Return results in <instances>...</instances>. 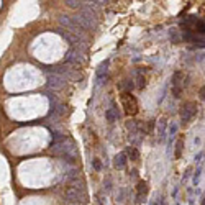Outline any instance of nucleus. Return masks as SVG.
Listing matches in <instances>:
<instances>
[{"label":"nucleus","mask_w":205,"mask_h":205,"mask_svg":"<svg viewBox=\"0 0 205 205\" xmlns=\"http://www.w3.org/2000/svg\"><path fill=\"white\" fill-rule=\"evenodd\" d=\"M74 20L79 23V26L82 28V30H87V31H92L97 28V15H95V12L92 8L85 7L80 8L79 13L74 17Z\"/></svg>","instance_id":"1"},{"label":"nucleus","mask_w":205,"mask_h":205,"mask_svg":"<svg viewBox=\"0 0 205 205\" xmlns=\"http://www.w3.org/2000/svg\"><path fill=\"white\" fill-rule=\"evenodd\" d=\"M46 97L49 99V102H51V108H49V112H48V117H53V120H58V118H61L66 113V105L53 92H46Z\"/></svg>","instance_id":"2"},{"label":"nucleus","mask_w":205,"mask_h":205,"mask_svg":"<svg viewBox=\"0 0 205 205\" xmlns=\"http://www.w3.org/2000/svg\"><path fill=\"white\" fill-rule=\"evenodd\" d=\"M64 197H66V202H68V203H74V205H79V203H85V202H87V194H85V190L84 189L71 187V185L66 189Z\"/></svg>","instance_id":"3"},{"label":"nucleus","mask_w":205,"mask_h":205,"mask_svg":"<svg viewBox=\"0 0 205 205\" xmlns=\"http://www.w3.org/2000/svg\"><path fill=\"white\" fill-rule=\"evenodd\" d=\"M59 25L63 30H69V33H74L77 36H82V28L79 26V23L74 20V17L69 15H59Z\"/></svg>","instance_id":"4"},{"label":"nucleus","mask_w":205,"mask_h":205,"mask_svg":"<svg viewBox=\"0 0 205 205\" xmlns=\"http://www.w3.org/2000/svg\"><path fill=\"white\" fill-rule=\"evenodd\" d=\"M58 33L61 36L64 38L66 41L69 43L71 46H74V48H77V49H80V48H82V49H85V38H82V36H77V35H74V33H69V31H64L63 28H59L58 30Z\"/></svg>","instance_id":"5"},{"label":"nucleus","mask_w":205,"mask_h":205,"mask_svg":"<svg viewBox=\"0 0 205 205\" xmlns=\"http://www.w3.org/2000/svg\"><path fill=\"white\" fill-rule=\"evenodd\" d=\"M84 63H85V58L79 49H69L66 53V64L72 66L74 69H79Z\"/></svg>","instance_id":"6"},{"label":"nucleus","mask_w":205,"mask_h":205,"mask_svg":"<svg viewBox=\"0 0 205 205\" xmlns=\"http://www.w3.org/2000/svg\"><path fill=\"white\" fill-rule=\"evenodd\" d=\"M122 105H123V108H125L126 115H135V113L138 112V102L130 92L122 94Z\"/></svg>","instance_id":"7"},{"label":"nucleus","mask_w":205,"mask_h":205,"mask_svg":"<svg viewBox=\"0 0 205 205\" xmlns=\"http://www.w3.org/2000/svg\"><path fill=\"white\" fill-rule=\"evenodd\" d=\"M66 82H68V80L59 74H54V72L46 74V84H48V87L53 89V90H61L66 85Z\"/></svg>","instance_id":"8"},{"label":"nucleus","mask_w":205,"mask_h":205,"mask_svg":"<svg viewBox=\"0 0 205 205\" xmlns=\"http://www.w3.org/2000/svg\"><path fill=\"white\" fill-rule=\"evenodd\" d=\"M195 113H197V103L195 102H185L182 105V108H180V120L184 123H187L195 117Z\"/></svg>","instance_id":"9"},{"label":"nucleus","mask_w":205,"mask_h":205,"mask_svg":"<svg viewBox=\"0 0 205 205\" xmlns=\"http://www.w3.org/2000/svg\"><path fill=\"white\" fill-rule=\"evenodd\" d=\"M148 190H149V187H148V182H145V180H141V182H138V187H136V202H143L148 194Z\"/></svg>","instance_id":"10"},{"label":"nucleus","mask_w":205,"mask_h":205,"mask_svg":"<svg viewBox=\"0 0 205 205\" xmlns=\"http://www.w3.org/2000/svg\"><path fill=\"white\" fill-rule=\"evenodd\" d=\"M126 161H128V158H126L125 153H118L115 158H113V166H115L117 169H123L126 166Z\"/></svg>","instance_id":"11"},{"label":"nucleus","mask_w":205,"mask_h":205,"mask_svg":"<svg viewBox=\"0 0 205 205\" xmlns=\"http://www.w3.org/2000/svg\"><path fill=\"white\" fill-rule=\"evenodd\" d=\"M166 126H168V120H166V118H159V120H158V128H156V133H158L159 140H164Z\"/></svg>","instance_id":"12"},{"label":"nucleus","mask_w":205,"mask_h":205,"mask_svg":"<svg viewBox=\"0 0 205 205\" xmlns=\"http://www.w3.org/2000/svg\"><path fill=\"white\" fill-rule=\"evenodd\" d=\"M126 158L128 159H131V161H138V158H140V153H138V148L135 146H130V148H126Z\"/></svg>","instance_id":"13"},{"label":"nucleus","mask_w":205,"mask_h":205,"mask_svg":"<svg viewBox=\"0 0 205 205\" xmlns=\"http://www.w3.org/2000/svg\"><path fill=\"white\" fill-rule=\"evenodd\" d=\"M118 117H120V113L117 112V108H108V110L105 112V118H107L108 123H113Z\"/></svg>","instance_id":"14"},{"label":"nucleus","mask_w":205,"mask_h":205,"mask_svg":"<svg viewBox=\"0 0 205 205\" xmlns=\"http://www.w3.org/2000/svg\"><path fill=\"white\" fill-rule=\"evenodd\" d=\"M184 79V74L180 72V71H177V72H174L172 79H171V82H172V87H179V82Z\"/></svg>","instance_id":"15"},{"label":"nucleus","mask_w":205,"mask_h":205,"mask_svg":"<svg viewBox=\"0 0 205 205\" xmlns=\"http://www.w3.org/2000/svg\"><path fill=\"white\" fill-rule=\"evenodd\" d=\"M66 5H68L69 8H84V2H77V0H68L66 2Z\"/></svg>","instance_id":"16"},{"label":"nucleus","mask_w":205,"mask_h":205,"mask_svg":"<svg viewBox=\"0 0 205 205\" xmlns=\"http://www.w3.org/2000/svg\"><path fill=\"white\" fill-rule=\"evenodd\" d=\"M145 85H146L145 75H143L141 72H138V77H136V87H138V89H145Z\"/></svg>","instance_id":"17"},{"label":"nucleus","mask_w":205,"mask_h":205,"mask_svg":"<svg viewBox=\"0 0 205 205\" xmlns=\"http://www.w3.org/2000/svg\"><path fill=\"white\" fill-rule=\"evenodd\" d=\"M133 87H135V84H133V80H123V82L120 84V89H126V90H131Z\"/></svg>","instance_id":"18"},{"label":"nucleus","mask_w":205,"mask_h":205,"mask_svg":"<svg viewBox=\"0 0 205 205\" xmlns=\"http://www.w3.org/2000/svg\"><path fill=\"white\" fill-rule=\"evenodd\" d=\"M182 148H184V143L177 141V146H176V158H180V156H182Z\"/></svg>","instance_id":"19"},{"label":"nucleus","mask_w":205,"mask_h":205,"mask_svg":"<svg viewBox=\"0 0 205 205\" xmlns=\"http://www.w3.org/2000/svg\"><path fill=\"white\" fill-rule=\"evenodd\" d=\"M169 36H171V40H172L174 43H179V36H177V33H176V30H171Z\"/></svg>","instance_id":"20"},{"label":"nucleus","mask_w":205,"mask_h":205,"mask_svg":"<svg viewBox=\"0 0 205 205\" xmlns=\"http://www.w3.org/2000/svg\"><path fill=\"white\" fill-rule=\"evenodd\" d=\"M176 133H177V125H176V123H172V125H171V128H169V135H171V138H172Z\"/></svg>","instance_id":"21"},{"label":"nucleus","mask_w":205,"mask_h":205,"mask_svg":"<svg viewBox=\"0 0 205 205\" xmlns=\"http://www.w3.org/2000/svg\"><path fill=\"white\" fill-rule=\"evenodd\" d=\"M103 189H105V190H110V189H112V180H110V177H108L105 182H103Z\"/></svg>","instance_id":"22"},{"label":"nucleus","mask_w":205,"mask_h":205,"mask_svg":"<svg viewBox=\"0 0 205 205\" xmlns=\"http://www.w3.org/2000/svg\"><path fill=\"white\" fill-rule=\"evenodd\" d=\"M94 169H95V171H100V169H102V164H100V159H94Z\"/></svg>","instance_id":"23"},{"label":"nucleus","mask_w":205,"mask_h":205,"mask_svg":"<svg viewBox=\"0 0 205 205\" xmlns=\"http://www.w3.org/2000/svg\"><path fill=\"white\" fill-rule=\"evenodd\" d=\"M180 92H182V90H180V87H172V94H174L176 99L180 97Z\"/></svg>","instance_id":"24"},{"label":"nucleus","mask_w":205,"mask_h":205,"mask_svg":"<svg viewBox=\"0 0 205 205\" xmlns=\"http://www.w3.org/2000/svg\"><path fill=\"white\" fill-rule=\"evenodd\" d=\"M154 205H164V200H163V197H158V195H156V199H154Z\"/></svg>","instance_id":"25"},{"label":"nucleus","mask_w":205,"mask_h":205,"mask_svg":"<svg viewBox=\"0 0 205 205\" xmlns=\"http://www.w3.org/2000/svg\"><path fill=\"white\" fill-rule=\"evenodd\" d=\"M123 200H125V189H122L118 194V202H123Z\"/></svg>","instance_id":"26"},{"label":"nucleus","mask_w":205,"mask_h":205,"mask_svg":"<svg viewBox=\"0 0 205 205\" xmlns=\"http://www.w3.org/2000/svg\"><path fill=\"white\" fill-rule=\"evenodd\" d=\"M199 179H200V169H197V172H195V176H194V182L197 184Z\"/></svg>","instance_id":"27"},{"label":"nucleus","mask_w":205,"mask_h":205,"mask_svg":"<svg viewBox=\"0 0 205 205\" xmlns=\"http://www.w3.org/2000/svg\"><path fill=\"white\" fill-rule=\"evenodd\" d=\"M199 94H200V99H202V100H205V85H203L202 89H200V92H199Z\"/></svg>","instance_id":"28"},{"label":"nucleus","mask_w":205,"mask_h":205,"mask_svg":"<svg viewBox=\"0 0 205 205\" xmlns=\"http://www.w3.org/2000/svg\"><path fill=\"white\" fill-rule=\"evenodd\" d=\"M202 205H205V197H203V200H202Z\"/></svg>","instance_id":"29"},{"label":"nucleus","mask_w":205,"mask_h":205,"mask_svg":"<svg viewBox=\"0 0 205 205\" xmlns=\"http://www.w3.org/2000/svg\"><path fill=\"white\" fill-rule=\"evenodd\" d=\"M66 205H74V203H66Z\"/></svg>","instance_id":"30"}]
</instances>
